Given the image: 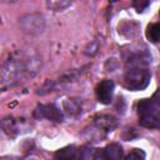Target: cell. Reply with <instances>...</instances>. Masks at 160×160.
<instances>
[{
    "mask_svg": "<svg viewBox=\"0 0 160 160\" xmlns=\"http://www.w3.org/2000/svg\"><path fill=\"white\" fill-rule=\"evenodd\" d=\"M64 104H65V109H66V111H68L69 114H74V112H76V111L79 110L78 105H76L72 100H68V101H65Z\"/></svg>",
    "mask_w": 160,
    "mask_h": 160,
    "instance_id": "4fadbf2b",
    "label": "cell"
},
{
    "mask_svg": "<svg viewBox=\"0 0 160 160\" xmlns=\"http://www.w3.org/2000/svg\"><path fill=\"white\" fill-rule=\"evenodd\" d=\"M94 160H106L105 156H104V151H98V152H95Z\"/></svg>",
    "mask_w": 160,
    "mask_h": 160,
    "instance_id": "2e32d148",
    "label": "cell"
},
{
    "mask_svg": "<svg viewBox=\"0 0 160 160\" xmlns=\"http://www.w3.org/2000/svg\"><path fill=\"white\" fill-rule=\"evenodd\" d=\"M140 124L145 128L149 129H156L160 128V116L156 114V111L154 112H146V114H141L140 115Z\"/></svg>",
    "mask_w": 160,
    "mask_h": 160,
    "instance_id": "8992f818",
    "label": "cell"
},
{
    "mask_svg": "<svg viewBox=\"0 0 160 160\" xmlns=\"http://www.w3.org/2000/svg\"><path fill=\"white\" fill-rule=\"evenodd\" d=\"M35 115L38 118H44V119H48V120H51V121H62V112L61 110L52 105V104H46V105H40L36 108L35 110Z\"/></svg>",
    "mask_w": 160,
    "mask_h": 160,
    "instance_id": "5b68a950",
    "label": "cell"
},
{
    "mask_svg": "<svg viewBox=\"0 0 160 160\" xmlns=\"http://www.w3.org/2000/svg\"><path fill=\"white\" fill-rule=\"evenodd\" d=\"M114 88L115 84L112 80L105 79L100 81L96 86V98L101 104H110L114 94Z\"/></svg>",
    "mask_w": 160,
    "mask_h": 160,
    "instance_id": "277c9868",
    "label": "cell"
},
{
    "mask_svg": "<svg viewBox=\"0 0 160 160\" xmlns=\"http://www.w3.org/2000/svg\"><path fill=\"white\" fill-rule=\"evenodd\" d=\"M79 150L75 146H66L64 149H60L55 152L54 159L55 160H78Z\"/></svg>",
    "mask_w": 160,
    "mask_h": 160,
    "instance_id": "ba28073f",
    "label": "cell"
},
{
    "mask_svg": "<svg viewBox=\"0 0 160 160\" xmlns=\"http://www.w3.org/2000/svg\"><path fill=\"white\" fill-rule=\"evenodd\" d=\"M48 8H50L51 10H55V11H60V10H64L66 9L68 6L71 5V1L69 0H51V1H48L46 2Z\"/></svg>",
    "mask_w": 160,
    "mask_h": 160,
    "instance_id": "30bf717a",
    "label": "cell"
},
{
    "mask_svg": "<svg viewBox=\"0 0 160 160\" xmlns=\"http://www.w3.org/2000/svg\"><path fill=\"white\" fill-rule=\"evenodd\" d=\"M151 101H152L156 106H160V89H158V90L154 92V95H152V98H151Z\"/></svg>",
    "mask_w": 160,
    "mask_h": 160,
    "instance_id": "9a60e30c",
    "label": "cell"
},
{
    "mask_svg": "<svg viewBox=\"0 0 160 160\" xmlns=\"http://www.w3.org/2000/svg\"><path fill=\"white\" fill-rule=\"evenodd\" d=\"M102 151H104V156L106 160H121L124 156L122 148L116 142L108 145Z\"/></svg>",
    "mask_w": 160,
    "mask_h": 160,
    "instance_id": "52a82bcc",
    "label": "cell"
},
{
    "mask_svg": "<svg viewBox=\"0 0 160 160\" xmlns=\"http://www.w3.org/2000/svg\"><path fill=\"white\" fill-rule=\"evenodd\" d=\"M134 6L138 9V11H144V9L149 6V2L148 1H144V2L142 1H140V2L139 1H135L134 2Z\"/></svg>",
    "mask_w": 160,
    "mask_h": 160,
    "instance_id": "5bb4252c",
    "label": "cell"
},
{
    "mask_svg": "<svg viewBox=\"0 0 160 160\" xmlns=\"http://www.w3.org/2000/svg\"><path fill=\"white\" fill-rule=\"evenodd\" d=\"M145 159H146V155L141 149H134L125 158V160H145Z\"/></svg>",
    "mask_w": 160,
    "mask_h": 160,
    "instance_id": "7c38bea8",
    "label": "cell"
},
{
    "mask_svg": "<svg viewBox=\"0 0 160 160\" xmlns=\"http://www.w3.org/2000/svg\"><path fill=\"white\" fill-rule=\"evenodd\" d=\"M20 26L29 35H39L45 29V19L40 14H28L21 16Z\"/></svg>",
    "mask_w": 160,
    "mask_h": 160,
    "instance_id": "3957f363",
    "label": "cell"
},
{
    "mask_svg": "<svg viewBox=\"0 0 160 160\" xmlns=\"http://www.w3.org/2000/svg\"><path fill=\"white\" fill-rule=\"evenodd\" d=\"M146 38L151 42H156L160 40V22H154L146 29Z\"/></svg>",
    "mask_w": 160,
    "mask_h": 160,
    "instance_id": "9c48e42d",
    "label": "cell"
},
{
    "mask_svg": "<svg viewBox=\"0 0 160 160\" xmlns=\"http://www.w3.org/2000/svg\"><path fill=\"white\" fill-rule=\"evenodd\" d=\"M24 71V65L21 59H14L10 58L8 59L2 68H1V86L2 89H5L6 86H11L14 85L19 78L22 75Z\"/></svg>",
    "mask_w": 160,
    "mask_h": 160,
    "instance_id": "7a4b0ae2",
    "label": "cell"
},
{
    "mask_svg": "<svg viewBox=\"0 0 160 160\" xmlns=\"http://www.w3.org/2000/svg\"><path fill=\"white\" fill-rule=\"evenodd\" d=\"M150 72L145 68H130L124 75V85L131 91H139L148 88Z\"/></svg>",
    "mask_w": 160,
    "mask_h": 160,
    "instance_id": "6da1fadb",
    "label": "cell"
},
{
    "mask_svg": "<svg viewBox=\"0 0 160 160\" xmlns=\"http://www.w3.org/2000/svg\"><path fill=\"white\" fill-rule=\"evenodd\" d=\"M95 156V151L91 148H81L79 150V155H78V160H94Z\"/></svg>",
    "mask_w": 160,
    "mask_h": 160,
    "instance_id": "8fae6325",
    "label": "cell"
}]
</instances>
